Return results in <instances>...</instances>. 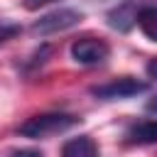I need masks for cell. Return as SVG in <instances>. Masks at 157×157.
<instances>
[{"instance_id":"cell-1","label":"cell","mask_w":157,"mask_h":157,"mask_svg":"<svg viewBox=\"0 0 157 157\" xmlns=\"http://www.w3.org/2000/svg\"><path fill=\"white\" fill-rule=\"evenodd\" d=\"M76 123H78V118L69 115V113H42V115L29 118L27 123H22L17 132L22 137H29V140H44V137L71 130Z\"/></svg>"},{"instance_id":"cell-2","label":"cell","mask_w":157,"mask_h":157,"mask_svg":"<svg viewBox=\"0 0 157 157\" xmlns=\"http://www.w3.org/2000/svg\"><path fill=\"white\" fill-rule=\"evenodd\" d=\"M110 56V47L101 37H81L71 44V59L81 66H98Z\"/></svg>"},{"instance_id":"cell-3","label":"cell","mask_w":157,"mask_h":157,"mask_svg":"<svg viewBox=\"0 0 157 157\" xmlns=\"http://www.w3.org/2000/svg\"><path fill=\"white\" fill-rule=\"evenodd\" d=\"M145 91H147V81H137L132 76H123V78H115V81H108V83L91 88V93L101 101H123V98L140 96Z\"/></svg>"},{"instance_id":"cell-4","label":"cell","mask_w":157,"mask_h":157,"mask_svg":"<svg viewBox=\"0 0 157 157\" xmlns=\"http://www.w3.org/2000/svg\"><path fill=\"white\" fill-rule=\"evenodd\" d=\"M81 12L78 10H71V7H61V10H54L49 15H42L34 25H32V32L37 34H56V32H64L74 25L81 22Z\"/></svg>"},{"instance_id":"cell-5","label":"cell","mask_w":157,"mask_h":157,"mask_svg":"<svg viewBox=\"0 0 157 157\" xmlns=\"http://www.w3.org/2000/svg\"><path fill=\"white\" fill-rule=\"evenodd\" d=\"M128 145H155L157 142V120H140L132 123L125 132Z\"/></svg>"},{"instance_id":"cell-6","label":"cell","mask_w":157,"mask_h":157,"mask_svg":"<svg viewBox=\"0 0 157 157\" xmlns=\"http://www.w3.org/2000/svg\"><path fill=\"white\" fill-rule=\"evenodd\" d=\"M98 145L93 137L88 135H78V137H71L64 142L61 147V157H98Z\"/></svg>"},{"instance_id":"cell-7","label":"cell","mask_w":157,"mask_h":157,"mask_svg":"<svg viewBox=\"0 0 157 157\" xmlns=\"http://www.w3.org/2000/svg\"><path fill=\"white\" fill-rule=\"evenodd\" d=\"M135 25L140 27V32L150 42H157V7L155 5L140 7L137 10V17H135Z\"/></svg>"},{"instance_id":"cell-8","label":"cell","mask_w":157,"mask_h":157,"mask_svg":"<svg viewBox=\"0 0 157 157\" xmlns=\"http://www.w3.org/2000/svg\"><path fill=\"white\" fill-rule=\"evenodd\" d=\"M20 32V27H15V25H5V22H0V44H5L7 39H12L15 34Z\"/></svg>"},{"instance_id":"cell-9","label":"cell","mask_w":157,"mask_h":157,"mask_svg":"<svg viewBox=\"0 0 157 157\" xmlns=\"http://www.w3.org/2000/svg\"><path fill=\"white\" fill-rule=\"evenodd\" d=\"M52 2H56V0H22V7L25 10H39V7H47Z\"/></svg>"},{"instance_id":"cell-10","label":"cell","mask_w":157,"mask_h":157,"mask_svg":"<svg viewBox=\"0 0 157 157\" xmlns=\"http://www.w3.org/2000/svg\"><path fill=\"white\" fill-rule=\"evenodd\" d=\"M12 157H42V152H37V150H20Z\"/></svg>"},{"instance_id":"cell-11","label":"cell","mask_w":157,"mask_h":157,"mask_svg":"<svg viewBox=\"0 0 157 157\" xmlns=\"http://www.w3.org/2000/svg\"><path fill=\"white\" fill-rule=\"evenodd\" d=\"M147 76H150V78H155V81H157V59H152V61H150V64H147Z\"/></svg>"},{"instance_id":"cell-12","label":"cell","mask_w":157,"mask_h":157,"mask_svg":"<svg viewBox=\"0 0 157 157\" xmlns=\"http://www.w3.org/2000/svg\"><path fill=\"white\" fill-rule=\"evenodd\" d=\"M147 110H155V113H157V98H152V101L147 103Z\"/></svg>"}]
</instances>
